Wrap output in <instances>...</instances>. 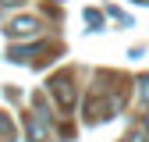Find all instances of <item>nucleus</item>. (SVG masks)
I'll return each instance as SVG.
<instances>
[{"mask_svg":"<svg viewBox=\"0 0 149 142\" xmlns=\"http://www.w3.org/2000/svg\"><path fill=\"white\" fill-rule=\"evenodd\" d=\"M39 32H43L39 18H14L11 25H4L7 39H32V36H39Z\"/></svg>","mask_w":149,"mask_h":142,"instance_id":"2","label":"nucleus"},{"mask_svg":"<svg viewBox=\"0 0 149 142\" xmlns=\"http://www.w3.org/2000/svg\"><path fill=\"white\" fill-rule=\"evenodd\" d=\"M85 18L92 22V29H100V11H92V7H89V11H85Z\"/></svg>","mask_w":149,"mask_h":142,"instance_id":"7","label":"nucleus"},{"mask_svg":"<svg viewBox=\"0 0 149 142\" xmlns=\"http://www.w3.org/2000/svg\"><path fill=\"white\" fill-rule=\"evenodd\" d=\"M18 4H25V0H0V7H18Z\"/></svg>","mask_w":149,"mask_h":142,"instance_id":"9","label":"nucleus"},{"mask_svg":"<svg viewBox=\"0 0 149 142\" xmlns=\"http://www.w3.org/2000/svg\"><path fill=\"white\" fill-rule=\"evenodd\" d=\"M128 142H146V132H132V135H128Z\"/></svg>","mask_w":149,"mask_h":142,"instance_id":"8","label":"nucleus"},{"mask_svg":"<svg viewBox=\"0 0 149 142\" xmlns=\"http://www.w3.org/2000/svg\"><path fill=\"white\" fill-rule=\"evenodd\" d=\"M0 135H4V139H11V135H14V132H11V121H7L4 114H0Z\"/></svg>","mask_w":149,"mask_h":142,"instance_id":"6","label":"nucleus"},{"mask_svg":"<svg viewBox=\"0 0 149 142\" xmlns=\"http://www.w3.org/2000/svg\"><path fill=\"white\" fill-rule=\"evenodd\" d=\"M139 96L149 103V75H146V78H139Z\"/></svg>","mask_w":149,"mask_h":142,"instance_id":"5","label":"nucleus"},{"mask_svg":"<svg viewBox=\"0 0 149 142\" xmlns=\"http://www.w3.org/2000/svg\"><path fill=\"white\" fill-rule=\"evenodd\" d=\"M36 53H43V46H11L7 50V61H14V64H25V61H32Z\"/></svg>","mask_w":149,"mask_h":142,"instance_id":"4","label":"nucleus"},{"mask_svg":"<svg viewBox=\"0 0 149 142\" xmlns=\"http://www.w3.org/2000/svg\"><path fill=\"white\" fill-rule=\"evenodd\" d=\"M25 135L32 142H46V121H43V114H25Z\"/></svg>","mask_w":149,"mask_h":142,"instance_id":"3","label":"nucleus"},{"mask_svg":"<svg viewBox=\"0 0 149 142\" xmlns=\"http://www.w3.org/2000/svg\"><path fill=\"white\" fill-rule=\"evenodd\" d=\"M50 93L61 103V110H71L74 106V82H71V75H53L50 78Z\"/></svg>","mask_w":149,"mask_h":142,"instance_id":"1","label":"nucleus"}]
</instances>
